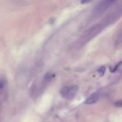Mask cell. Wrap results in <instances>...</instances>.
<instances>
[{"label": "cell", "instance_id": "obj_1", "mask_svg": "<svg viewBox=\"0 0 122 122\" xmlns=\"http://www.w3.org/2000/svg\"><path fill=\"white\" fill-rule=\"evenodd\" d=\"M114 0H103L100 2L96 7V10L98 11H102L109 6L115 2Z\"/></svg>", "mask_w": 122, "mask_h": 122}, {"label": "cell", "instance_id": "obj_2", "mask_svg": "<svg viewBox=\"0 0 122 122\" xmlns=\"http://www.w3.org/2000/svg\"><path fill=\"white\" fill-rule=\"evenodd\" d=\"M99 98V95L98 93H94L88 97L84 101V103L87 104H91L96 102Z\"/></svg>", "mask_w": 122, "mask_h": 122}, {"label": "cell", "instance_id": "obj_10", "mask_svg": "<svg viewBox=\"0 0 122 122\" xmlns=\"http://www.w3.org/2000/svg\"><path fill=\"white\" fill-rule=\"evenodd\" d=\"M90 1H89V0H82L81 1V3H82V4H85V3H87V2H90Z\"/></svg>", "mask_w": 122, "mask_h": 122}, {"label": "cell", "instance_id": "obj_5", "mask_svg": "<svg viewBox=\"0 0 122 122\" xmlns=\"http://www.w3.org/2000/svg\"><path fill=\"white\" fill-rule=\"evenodd\" d=\"M122 64V61H121L119 62L118 63H117L115 66H114L112 68H110V71L112 73L115 72L120 67V66Z\"/></svg>", "mask_w": 122, "mask_h": 122}, {"label": "cell", "instance_id": "obj_7", "mask_svg": "<svg viewBox=\"0 0 122 122\" xmlns=\"http://www.w3.org/2000/svg\"><path fill=\"white\" fill-rule=\"evenodd\" d=\"M5 80L3 78L0 79V92H2L5 86Z\"/></svg>", "mask_w": 122, "mask_h": 122}, {"label": "cell", "instance_id": "obj_6", "mask_svg": "<svg viewBox=\"0 0 122 122\" xmlns=\"http://www.w3.org/2000/svg\"><path fill=\"white\" fill-rule=\"evenodd\" d=\"M106 70V68L104 66H102L101 67H100L99 69H98V70H97V72L98 73V74H99V75L102 77L103 76L105 73V71Z\"/></svg>", "mask_w": 122, "mask_h": 122}, {"label": "cell", "instance_id": "obj_4", "mask_svg": "<svg viewBox=\"0 0 122 122\" xmlns=\"http://www.w3.org/2000/svg\"><path fill=\"white\" fill-rule=\"evenodd\" d=\"M69 89H70V86H66V87H63L60 91L61 95L63 98H67L69 94Z\"/></svg>", "mask_w": 122, "mask_h": 122}, {"label": "cell", "instance_id": "obj_8", "mask_svg": "<svg viewBox=\"0 0 122 122\" xmlns=\"http://www.w3.org/2000/svg\"><path fill=\"white\" fill-rule=\"evenodd\" d=\"M52 76H53V75L50 72H48V73L47 72L44 75V79H45V80L49 81L52 78Z\"/></svg>", "mask_w": 122, "mask_h": 122}, {"label": "cell", "instance_id": "obj_9", "mask_svg": "<svg viewBox=\"0 0 122 122\" xmlns=\"http://www.w3.org/2000/svg\"><path fill=\"white\" fill-rule=\"evenodd\" d=\"M114 105L117 107H122V99L115 102L114 103Z\"/></svg>", "mask_w": 122, "mask_h": 122}, {"label": "cell", "instance_id": "obj_3", "mask_svg": "<svg viewBox=\"0 0 122 122\" xmlns=\"http://www.w3.org/2000/svg\"><path fill=\"white\" fill-rule=\"evenodd\" d=\"M78 90V87L77 85H73L71 86H70L69 94L67 97L68 99H71L73 98L76 93L77 91Z\"/></svg>", "mask_w": 122, "mask_h": 122}]
</instances>
